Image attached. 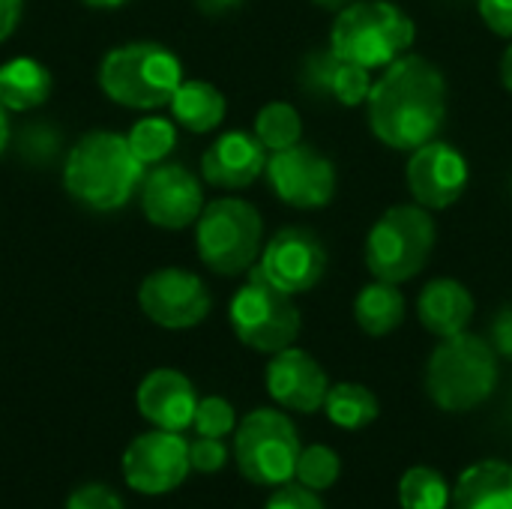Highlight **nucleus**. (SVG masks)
<instances>
[{"instance_id":"1","label":"nucleus","mask_w":512,"mask_h":509,"mask_svg":"<svg viewBox=\"0 0 512 509\" xmlns=\"http://www.w3.org/2000/svg\"><path fill=\"white\" fill-rule=\"evenodd\" d=\"M444 117L447 78L432 60L408 51L372 81L366 120L384 147L411 153L441 132Z\"/></svg>"},{"instance_id":"2","label":"nucleus","mask_w":512,"mask_h":509,"mask_svg":"<svg viewBox=\"0 0 512 509\" xmlns=\"http://www.w3.org/2000/svg\"><path fill=\"white\" fill-rule=\"evenodd\" d=\"M147 168L132 153L126 135L90 132L69 150L63 165V189L84 207L108 213L132 201Z\"/></svg>"},{"instance_id":"3","label":"nucleus","mask_w":512,"mask_h":509,"mask_svg":"<svg viewBox=\"0 0 512 509\" xmlns=\"http://www.w3.org/2000/svg\"><path fill=\"white\" fill-rule=\"evenodd\" d=\"M417 27L405 9L390 0H351L336 12L330 48L336 57L363 69H384L411 51Z\"/></svg>"},{"instance_id":"4","label":"nucleus","mask_w":512,"mask_h":509,"mask_svg":"<svg viewBox=\"0 0 512 509\" xmlns=\"http://www.w3.org/2000/svg\"><path fill=\"white\" fill-rule=\"evenodd\" d=\"M180 84L183 63L171 48L159 42H126L111 48L99 63L102 93L123 108H165L171 105Z\"/></svg>"},{"instance_id":"5","label":"nucleus","mask_w":512,"mask_h":509,"mask_svg":"<svg viewBox=\"0 0 512 509\" xmlns=\"http://www.w3.org/2000/svg\"><path fill=\"white\" fill-rule=\"evenodd\" d=\"M498 387V354L483 336L456 333L441 339L426 366V390L429 399L441 411H474L480 408Z\"/></svg>"},{"instance_id":"6","label":"nucleus","mask_w":512,"mask_h":509,"mask_svg":"<svg viewBox=\"0 0 512 509\" xmlns=\"http://www.w3.org/2000/svg\"><path fill=\"white\" fill-rule=\"evenodd\" d=\"M438 225L432 210L420 204H396L384 210L366 234V267L375 279L405 285L423 273L435 252Z\"/></svg>"},{"instance_id":"7","label":"nucleus","mask_w":512,"mask_h":509,"mask_svg":"<svg viewBox=\"0 0 512 509\" xmlns=\"http://www.w3.org/2000/svg\"><path fill=\"white\" fill-rule=\"evenodd\" d=\"M198 258L219 276L249 273L264 249L261 213L243 198H216L204 204L195 222Z\"/></svg>"},{"instance_id":"8","label":"nucleus","mask_w":512,"mask_h":509,"mask_svg":"<svg viewBox=\"0 0 512 509\" xmlns=\"http://www.w3.org/2000/svg\"><path fill=\"white\" fill-rule=\"evenodd\" d=\"M228 318L237 339L261 354H279L291 348L303 327L291 294L273 288L255 267L249 270V282L231 297Z\"/></svg>"},{"instance_id":"9","label":"nucleus","mask_w":512,"mask_h":509,"mask_svg":"<svg viewBox=\"0 0 512 509\" xmlns=\"http://www.w3.org/2000/svg\"><path fill=\"white\" fill-rule=\"evenodd\" d=\"M300 435L294 423L273 408H258L237 426L234 456L240 474L255 486H285L294 480L300 459Z\"/></svg>"},{"instance_id":"10","label":"nucleus","mask_w":512,"mask_h":509,"mask_svg":"<svg viewBox=\"0 0 512 509\" xmlns=\"http://www.w3.org/2000/svg\"><path fill=\"white\" fill-rule=\"evenodd\" d=\"M270 189L294 210H321L336 195V165L312 144H294L270 153L264 168Z\"/></svg>"},{"instance_id":"11","label":"nucleus","mask_w":512,"mask_h":509,"mask_svg":"<svg viewBox=\"0 0 512 509\" xmlns=\"http://www.w3.org/2000/svg\"><path fill=\"white\" fill-rule=\"evenodd\" d=\"M255 270L273 288L297 297L312 291L324 279L327 249L321 237L309 228H282L273 234L270 243H264Z\"/></svg>"},{"instance_id":"12","label":"nucleus","mask_w":512,"mask_h":509,"mask_svg":"<svg viewBox=\"0 0 512 509\" xmlns=\"http://www.w3.org/2000/svg\"><path fill=\"white\" fill-rule=\"evenodd\" d=\"M138 306L165 330H189L210 315L213 297L201 276L180 267H162L141 282Z\"/></svg>"},{"instance_id":"13","label":"nucleus","mask_w":512,"mask_h":509,"mask_svg":"<svg viewBox=\"0 0 512 509\" xmlns=\"http://www.w3.org/2000/svg\"><path fill=\"white\" fill-rule=\"evenodd\" d=\"M189 444L180 432L153 429L123 453V477L141 495H165L189 477Z\"/></svg>"},{"instance_id":"14","label":"nucleus","mask_w":512,"mask_h":509,"mask_svg":"<svg viewBox=\"0 0 512 509\" xmlns=\"http://www.w3.org/2000/svg\"><path fill=\"white\" fill-rule=\"evenodd\" d=\"M468 159L447 141L432 138L429 144L411 150L405 180L414 204L426 210H447L453 207L468 189Z\"/></svg>"},{"instance_id":"15","label":"nucleus","mask_w":512,"mask_h":509,"mask_svg":"<svg viewBox=\"0 0 512 509\" xmlns=\"http://www.w3.org/2000/svg\"><path fill=\"white\" fill-rule=\"evenodd\" d=\"M141 210L150 225L180 231L198 222L204 210L201 180L177 162L153 165L141 180Z\"/></svg>"},{"instance_id":"16","label":"nucleus","mask_w":512,"mask_h":509,"mask_svg":"<svg viewBox=\"0 0 512 509\" xmlns=\"http://www.w3.org/2000/svg\"><path fill=\"white\" fill-rule=\"evenodd\" d=\"M330 381L324 366L300 348H285L267 363V393L288 411L315 414L324 408Z\"/></svg>"},{"instance_id":"17","label":"nucleus","mask_w":512,"mask_h":509,"mask_svg":"<svg viewBox=\"0 0 512 509\" xmlns=\"http://www.w3.org/2000/svg\"><path fill=\"white\" fill-rule=\"evenodd\" d=\"M267 147L255 132H225L201 156V177L216 189H246L267 168Z\"/></svg>"},{"instance_id":"18","label":"nucleus","mask_w":512,"mask_h":509,"mask_svg":"<svg viewBox=\"0 0 512 509\" xmlns=\"http://www.w3.org/2000/svg\"><path fill=\"white\" fill-rule=\"evenodd\" d=\"M372 72L342 60L333 54V48H318L303 60L300 69V84L309 96L315 99H333L345 108L366 105L369 90H372Z\"/></svg>"},{"instance_id":"19","label":"nucleus","mask_w":512,"mask_h":509,"mask_svg":"<svg viewBox=\"0 0 512 509\" xmlns=\"http://www.w3.org/2000/svg\"><path fill=\"white\" fill-rule=\"evenodd\" d=\"M138 411L147 423H153L156 429L165 432H183L192 426L195 408H198V396L192 381L177 372V369H156L150 372L138 393H135Z\"/></svg>"},{"instance_id":"20","label":"nucleus","mask_w":512,"mask_h":509,"mask_svg":"<svg viewBox=\"0 0 512 509\" xmlns=\"http://www.w3.org/2000/svg\"><path fill=\"white\" fill-rule=\"evenodd\" d=\"M474 309L477 303L459 279H432L417 297V318L438 339L465 333L474 321Z\"/></svg>"},{"instance_id":"21","label":"nucleus","mask_w":512,"mask_h":509,"mask_svg":"<svg viewBox=\"0 0 512 509\" xmlns=\"http://www.w3.org/2000/svg\"><path fill=\"white\" fill-rule=\"evenodd\" d=\"M453 509H512L510 462L486 459L471 465L453 489Z\"/></svg>"},{"instance_id":"22","label":"nucleus","mask_w":512,"mask_h":509,"mask_svg":"<svg viewBox=\"0 0 512 509\" xmlns=\"http://www.w3.org/2000/svg\"><path fill=\"white\" fill-rule=\"evenodd\" d=\"M171 114L189 132L204 135V132H213L225 120L228 102H225L222 90L213 87L210 81L189 78L177 87V93L171 99Z\"/></svg>"},{"instance_id":"23","label":"nucleus","mask_w":512,"mask_h":509,"mask_svg":"<svg viewBox=\"0 0 512 509\" xmlns=\"http://www.w3.org/2000/svg\"><path fill=\"white\" fill-rule=\"evenodd\" d=\"M51 93V72L33 57H15L0 66V105L6 111L39 108Z\"/></svg>"},{"instance_id":"24","label":"nucleus","mask_w":512,"mask_h":509,"mask_svg":"<svg viewBox=\"0 0 512 509\" xmlns=\"http://www.w3.org/2000/svg\"><path fill=\"white\" fill-rule=\"evenodd\" d=\"M354 318H357V327L372 339H381L399 330L405 321V297L399 285L375 279L366 288H360L354 300Z\"/></svg>"},{"instance_id":"25","label":"nucleus","mask_w":512,"mask_h":509,"mask_svg":"<svg viewBox=\"0 0 512 509\" xmlns=\"http://www.w3.org/2000/svg\"><path fill=\"white\" fill-rule=\"evenodd\" d=\"M324 411H327L333 426L357 432V429L372 426L378 420L381 408H378V399H375V393L369 387L345 381V384H336V387L327 390Z\"/></svg>"},{"instance_id":"26","label":"nucleus","mask_w":512,"mask_h":509,"mask_svg":"<svg viewBox=\"0 0 512 509\" xmlns=\"http://www.w3.org/2000/svg\"><path fill=\"white\" fill-rule=\"evenodd\" d=\"M255 138L267 153L288 150L303 141V117L291 102H267L255 117Z\"/></svg>"},{"instance_id":"27","label":"nucleus","mask_w":512,"mask_h":509,"mask_svg":"<svg viewBox=\"0 0 512 509\" xmlns=\"http://www.w3.org/2000/svg\"><path fill=\"white\" fill-rule=\"evenodd\" d=\"M450 501H453V492L447 489V480L435 468L417 465L405 471L399 483L402 509H447Z\"/></svg>"},{"instance_id":"28","label":"nucleus","mask_w":512,"mask_h":509,"mask_svg":"<svg viewBox=\"0 0 512 509\" xmlns=\"http://www.w3.org/2000/svg\"><path fill=\"white\" fill-rule=\"evenodd\" d=\"M132 153L138 156V162L147 168V165H159L177 144V129L171 120L165 117H144L138 120L129 135H126Z\"/></svg>"},{"instance_id":"29","label":"nucleus","mask_w":512,"mask_h":509,"mask_svg":"<svg viewBox=\"0 0 512 509\" xmlns=\"http://www.w3.org/2000/svg\"><path fill=\"white\" fill-rule=\"evenodd\" d=\"M339 471H342V462L339 456L324 447V444H312V447H303L300 450V459H297V483H303L306 489H315V492H324L330 489L336 480H339Z\"/></svg>"},{"instance_id":"30","label":"nucleus","mask_w":512,"mask_h":509,"mask_svg":"<svg viewBox=\"0 0 512 509\" xmlns=\"http://www.w3.org/2000/svg\"><path fill=\"white\" fill-rule=\"evenodd\" d=\"M192 426L201 438H225L228 432H234L237 414L231 402H225L222 396H207V399H198Z\"/></svg>"},{"instance_id":"31","label":"nucleus","mask_w":512,"mask_h":509,"mask_svg":"<svg viewBox=\"0 0 512 509\" xmlns=\"http://www.w3.org/2000/svg\"><path fill=\"white\" fill-rule=\"evenodd\" d=\"M228 462V447L222 444V438H201L189 444V465L198 474H216L222 471Z\"/></svg>"},{"instance_id":"32","label":"nucleus","mask_w":512,"mask_h":509,"mask_svg":"<svg viewBox=\"0 0 512 509\" xmlns=\"http://www.w3.org/2000/svg\"><path fill=\"white\" fill-rule=\"evenodd\" d=\"M264 509H324V501L315 489H306L303 483H285L270 495Z\"/></svg>"},{"instance_id":"33","label":"nucleus","mask_w":512,"mask_h":509,"mask_svg":"<svg viewBox=\"0 0 512 509\" xmlns=\"http://www.w3.org/2000/svg\"><path fill=\"white\" fill-rule=\"evenodd\" d=\"M66 509H123V501L102 483H90L81 486L78 492H72Z\"/></svg>"},{"instance_id":"34","label":"nucleus","mask_w":512,"mask_h":509,"mask_svg":"<svg viewBox=\"0 0 512 509\" xmlns=\"http://www.w3.org/2000/svg\"><path fill=\"white\" fill-rule=\"evenodd\" d=\"M477 9L492 33L512 39V0H477Z\"/></svg>"},{"instance_id":"35","label":"nucleus","mask_w":512,"mask_h":509,"mask_svg":"<svg viewBox=\"0 0 512 509\" xmlns=\"http://www.w3.org/2000/svg\"><path fill=\"white\" fill-rule=\"evenodd\" d=\"M492 345L498 354L510 357L512 360V306H504L498 315H495V324H492Z\"/></svg>"},{"instance_id":"36","label":"nucleus","mask_w":512,"mask_h":509,"mask_svg":"<svg viewBox=\"0 0 512 509\" xmlns=\"http://www.w3.org/2000/svg\"><path fill=\"white\" fill-rule=\"evenodd\" d=\"M21 0H0V42L9 39L21 21Z\"/></svg>"},{"instance_id":"37","label":"nucleus","mask_w":512,"mask_h":509,"mask_svg":"<svg viewBox=\"0 0 512 509\" xmlns=\"http://www.w3.org/2000/svg\"><path fill=\"white\" fill-rule=\"evenodd\" d=\"M195 3H198V9L207 12V15H225V12L237 9L243 0H195Z\"/></svg>"},{"instance_id":"38","label":"nucleus","mask_w":512,"mask_h":509,"mask_svg":"<svg viewBox=\"0 0 512 509\" xmlns=\"http://www.w3.org/2000/svg\"><path fill=\"white\" fill-rule=\"evenodd\" d=\"M501 81H504V87L512 93V42L510 48L504 51V57H501Z\"/></svg>"},{"instance_id":"39","label":"nucleus","mask_w":512,"mask_h":509,"mask_svg":"<svg viewBox=\"0 0 512 509\" xmlns=\"http://www.w3.org/2000/svg\"><path fill=\"white\" fill-rule=\"evenodd\" d=\"M6 144H9V111L0 105V156L6 150Z\"/></svg>"},{"instance_id":"40","label":"nucleus","mask_w":512,"mask_h":509,"mask_svg":"<svg viewBox=\"0 0 512 509\" xmlns=\"http://www.w3.org/2000/svg\"><path fill=\"white\" fill-rule=\"evenodd\" d=\"M81 3H87V6H93V9H117V6H123V3H129V0H81Z\"/></svg>"},{"instance_id":"41","label":"nucleus","mask_w":512,"mask_h":509,"mask_svg":"<svg viewBox=\"0 0 512 509\" xmlns=\"http://www.w3.org/2000/svg\"><path fill=\"white\" fill-rule=\"evenodd\" d=\"M315 6H321V9H330V12H339V9H345L351 0H312Z\"/></svg>"}]
</instances>
